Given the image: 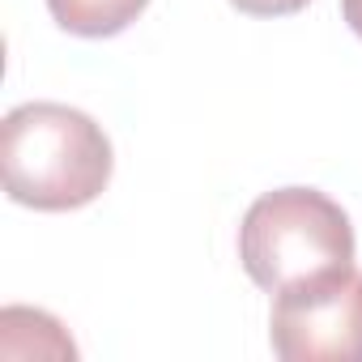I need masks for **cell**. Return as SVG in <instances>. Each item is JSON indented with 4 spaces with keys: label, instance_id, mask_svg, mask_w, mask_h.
I'll list each match as a JSON object with an SVG mask.
<instances>
[{
    "label": "cell",
    "instance_id": "6da1fadb",
    "mask_svg": "<svg viewBox=\"0 0 362 362\" xmlns=\"http://www.w3.org/2000/svg\"><path fill=\"white\" fill-rule=\"evenodd\" d=\"M0 170L9 201L39 214H69L98 201L115 153L86 111L69 103H22L0 124Z\"/></svg>",
    "mask_w": 362,
    "mask_h": 362
},
{
    "label": "cell",
    "instance_id": "8992f818",
    "mask_svg": "<svg viewBox=\"0 0 362 362\" xmlns=\"http://www.w3.org/2000/svg\"><path fill=\"white\" fill-rule=\"evenodd\" d=\"M341 18H345L349 30L362 39V0H341Z\"/></svg>",
    "mask_w": 362,
    "mask_h": 362
},
{
    "label": "cell",
    "instance_id": "5b68a950",
    "mask_svg": "<svg viewBox=\"0 0 362 362\" xmlns=\"http://www.w3.org/2000/svg\"><path fill=\"white\" fill-rule=\"evenodd\" d=\"M230 5L247 18H290V13L307 9L311 0H230Z\"/></svg>",
    "mask_w": 362,
    "mask_h": 362
},
{
    "label": "cell",
    "instance_id": "277c9868",
    "mask_svg": "<svg viewBox=\"0 0 362 362\" xmlns=\"http://www.w3.org/2000/svg\"><path fill=\"white\" fill-rule=\"evenodd\" d=\"M145 5L149 0H47L56 26L77 39H111L128 30L145 13Z\"/></svg>",
    "mask_w": 362,
    "mask_h": 362
},
{
    "label": "cell",
    "instance_id": "3957f363",
    "mask_svg": "<svg viewBox=\"0 0 362 362\" xmlns=\"http://www.w3.org/2000/svg\"><path fill=\"white\" fill-rule=\"evenodd\" d=\"M269 341L281 362H362V273L354 264L273 298Z\"/></svg>",
    "mask_w": 362,
    "mask_h": 362
},
{
    "label": "cell",
    "instance_id": "7a4b0ae2",
    "mask_svg": "<svg viewBox=\"0 0 362 362\" xmlns=\"http://www.w3.org/2000/svg\"><path fill=\"white\" fill-rule=\"evenodd\" d=\"M239 260L247 277L281 294L354 264L349 214L320 188H277L252 201L239 226Z\"/></svg>",
    "mask_w": 362,
    "mask_h": 362
}]
</instances>
